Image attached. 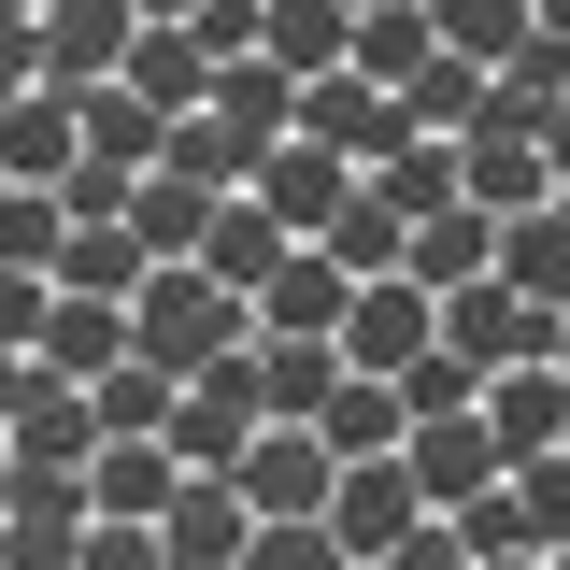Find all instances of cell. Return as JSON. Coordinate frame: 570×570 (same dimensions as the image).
<instances>
[{
  "label": "cell",
  "mask_w": 570,
  "mask_h": 570,
  "mask_svg": "<svg viewBox=\"0 0 570 570\" xmlns=\"http://www.w3.org/2000/svg\"><path fill=\"white\" fill-rule=\"evenodd\" d=\"M257 343V299H243V285H214L200 257H186V272H157L129 299V356H157V371H171V385H200L214 356H243Z\"/></svg>",
  "instance_id": "cell-1"
},
{
  "label": "cell",
  "mask_w": 570,
  "mask_h": 570,
  "mask_svg": "<svg viewBox=\"0 0 570 570\" xmlns=\"http://www.w3.org/2000/svg\"><path fill=\"white\" fill-rule=\"evenodd\" d=\"M257 428H272V371H257V343H243V356H214L200 385L171 400V456H186V471H243Z\"/></svg>",
  "instance_id": "cell-2"
},
{
  "label": "cell",
  "mask_w": 570,
  "mask_h": 570,
  "mask_svg": "<svg viewBox=\"0 0 570 570\" xmlns=\"http://www.w3.org/2000/svg\"><path fill=\"white\" fill-rule=\"evenodd\" d=\"M414 528H442L414 471H400V456H343V485H328V542H343L356 570H385L400 542H414Z\"/></svg>",
  "instance_id": "cell-3"
},
{
  "label": "cell",
  "mask_w": 570,
  "mask_h": 570,
  "mask_svg": "<svg viewBox=\"0 0 570 570\" xmlns=\"http://www.w3.org/2000/svg\"><path fill=\"white\" fill-rule=\"evenodd\" d=\"M100 442H115V428H100V400H86V385H58V371L29 356V400H14V471H29V485H86V471H100Z\"/></svg>",
  "instance_id": "cell-4"
},
{
  "label": "cell",
  "mask_w": 570,
  "mask_h": 570,
  "mask_svg": "<svg viewBox=\"0 0 570 570\" xmlns=\"http://www.w3.org/2000/svg\"><path fill=\"white\" fill-rule=\"evenodd\" d=\"M557 328H570V314H542V299H513V285H456V299H442V343H456V356H471V371H485V385H499V371H542V356H557Z\"/></svg>",
  "instance_id": "cell-5"
},
{
  "label": "cell",
  "mask_w": 570,
  "mask_h": 570,
  "mask_svg": "<svg viewBox=\"0 0 570 570\" xmlns=\"http://www.w3.org/2000/svg\"><path fill=\"white\" fill-rule=\"evenodd\" d=\"M299 142H328V157H356V171H385V157L414 142V115H400V86H371V71H314V86H299Z\"/></svg>",
  "instance_id": "cell-6"
},
{
  "label": "cell",
  "mask_w": 570,
  "mask_h": 570,
  "mask_svg": "<svg viewBox=\"0 0 570 570\" xmlns=\"http://www.w3.org/2000/svg\"><path fill=\"white\" fill-rule=\"evenodd\" d=\"M228 485H243V513H257V528H285V513H328L343 456H328V428H257Z\"/></svg>",
  "instance_id": "cell-7"
},
{
  "label": "cell",
  "mask_w": 570,
  "mask_h": 570,
  "mask_svg": "<svg viewBox=\"0 0 570 570\" xmlns=\"http://www.w3.org/2000/svg\"><path fill=\"white\" fill-rule=\"evenodd\" d=\"M29 43H43V86H71V100H86V86H115V71H129L142 0H43V29H29Z\"/></svg>",
  "instance_id": "cell-8"
},
{
  "label": "cell",
  "mask_w": 570,
  "mask_h": 570,
  "mask_svg": "<svg viewBox=\"0 0 570 570\" xmlns=\"http://www.w3.org/2000/svg\"><path fill=\"white\" fill-rule=\"evenodd\" d=\"M428 343H442V299H428L414 272L356 285V314H343V371H371V385H400V371H414Z\"/></svg>",
  "instance_id": "cell-9"
},
{
  "label": "cell",
  "mask_w": 570,
  "mask_h": 570,
  "mask_svg": "<svg viewBox=\"0 0 570 570\" xmlns=\"http://www.w3.org/2000/svg\"><path fill=\"white\" fill-rule=\"evenodd\" d=\"M400 471L428 485V513H471V499H485L499 471H513V456H499L485 400H471V414H414V442H400Z\"/></svg>",
  "instance_id": "cell-10"
},
{
  "label": "cell",
  "mask_w": 570,
  "mask_h": 570,
  "mask_svg": "<svg viewBox=\"0 0 570 570\" xmlns=\"http://www.w3.org/2000/svg\"><path fill=\"white\" fill-rule=\"evenodd\" d=\"M343 314H356V272L328 243H299V257L257 285V343H343Z\"/></svg>",
  "instance_id": "cell-11"
},
{
  "label": "cell",
  "mask_w": 570,
  "mask_h": 570,
  "mask_svg": "<svg viewBox=\"0 0 570 570\" xmlns=\"http://www.w3.org/2000/svg\"><path fill=\"white\" fill-rule=\"evenodd\" d=\"M356 186H371V171H356V157H328V142H272V171H257V200L285 214V243H328Z\"/></svg>",
  "instance_id": "cell-12"
},
{
  "label": "cell",
  "mask_w": 570,
  "mask_h": 570,
  "mask_svg": "<svg viewBox=\"0 0 570 570\" xmlns=\"http://www.w3.org/2000/svg\"><path fill=\"white\" fill-rule=\"evenodd\" d=\"M86 528H100L86 485H14L0 499V570H86Z\"/></svg>",
  "instance_id": "cell-13"
},
{
  "label": "cell",
  "mask_w": 570,
  "mask_h": 570,
  "mask_svg": "<svg viewBox=\"0 0 570 570\" xmlns=\"http://www.w3.org/2000/svg\"><path fill=\"white\" fill-rule=\"evenodd\" d=\"M71 157H86V100H71V86H29V100L0 115V171H14V186H71Z\"/></svg>",
  "instance_id": "cell-14"
},
{
  "label": "cell",
  "mask_w": 570,
  "mask_h": 570,
  "mask_svg": "<svg viewBox=\"0 0 570 570\" xmlns=\"http://www.w3.org/2000/svg\"><path fill=\"white\" fill-rule=\"evenodd\" d=\"M214 214H228L214 186H186V171H142V186H129V243L157 257V272H186V257L214 243Z\"/></svg>",
  "instance_id": "cell-15"
},
{
  "label": "cell",
  "mask_w": 570,
  "mask_h": 570,
  "mask_svg": "<svg viewBox=\"0 0 570 570\" xmlns=\"http://www.w3.org/2000/svg\"><path fill=\"white\" fill-rule=\"evenodd\" d=\"M485 428H499V456H570V371L557 356H542V371H499Z\"/></svg>",
  "instance_id": "cell-16"
},
{
  "label": "cell",
  "mask_w": 570,
  "mask_h": 570,
  "mask_svg": "<svg viewBox=\"0 0 570 570\" xmlns=\"http://www.w3.org/2000/svg\"><path fill=\"white\" fill-rule=\"evenodd\" d=\"M43 371H58V385L129 371V299H71V285H58V314H43Z\"/></svg>",
  "instance_id": "cell-17"
},
{
  "label": "cell",
  "mask_w": 570,
  "mask_h": 570,
  "mask_svg": "<svg viewBox=\"0 0 570 570\" xmlns=\"http://www.w3.org/2000/svg\"><path fill=\"white\" fill-rule=\"evenodd\" d=\"M171 485H186V456H171V442H100V471H86V499H100L115 528H157Z\"/></svg>",
  "instance_id": "cell-18"
},
{
  "label": "cell",
  "mask_w": 570,
  "mask_h": 570,
  "mask_svg": "<svg viewBox=\"0 0 570 570\" xmlns=\"http://www.w3.org/2000/svg\"><path fill=\"white\" fill-rule=\"evenodd\" d=\"M285 257H299V243H285V214L257 200V186H243V200L214 214V243H200V272H214V285H243V299H257V285L285 272Z\"/></svg>",
  "instance_id": "cell-19"
},
{
  "label": "cell",
  "mask_w": 570,
  "mask_h": 570,
  "mask_svg": "<svg viewBox=\"0 0 570 570\" xmlns=\"http://www.w3.org/2000/svg\"><path fill=\"white\" fill-rule=\"evenodd\" d=\"M485 272H499V214L485 200H456V214L414 228V285H428V299H456V285H485Z\"/></svg>",
  "instance_id": "cell-20"
},
{
  "label": "cell",
  "mask_w": 570,
  "mask_h": 570,
  "mask_svg": "<svg viewBox=\"0 0 570 570\" xmlns=\"http://www.w3.org/2000/svg\"><path fill=\"white\" fill-rule=\"evenodd\" d=\"M86 157H100V171H157V157H171V115H157L142 86H86Z\"/></svg>",
  "instance_id": "cell-21"
},
{
  "label": "cell",
  "mask_w": 570,
  "mask_h": 570,
  "mask_svg": "<svg viewBox=\"0 0 570 570\" xmlns=\"http://www.w3.org/2000/svg\"><path fill=\"white\" fill-rule=\"evenodd\" d=\"M200 115H228V129H257V142H299V71L285 58H228Z\"/></svg>",
  "instance_id": "cell-22"
},
{
  "label": "cell",
  "mask_w": 570,
  "mask_h": 570,
  "mask_svg": "<svg viewBox=\"0 0 570 570\" xmlns=\"http://www.w3.org/2000/svg\"><path fill=\"white\" fill-rule=\"evenodd\" d=\"M328 257H343L356 285H385V272H414V214L385 200V186H356V200H343V228H328Z\"/></svg>",
  "instance_id": "cell-23"
},
{
  "label": "cell",
  "mask_w": 570,
  "mask_h": 570,
  "mask_svg": "<svg viewBox=\"0 0 570 570\" xmlns=\"http://www.w3.org/2000/svg\"><path fill=\"white\" fill-rule=\"evenodd\" d=\"M499 285L542 299V314H570V214H513L499 228Z\"/></svg>",
  "instance_id": "cell-24"
},
{
  "label": "cell",
  "mask_w": 570,
  "mask_h": 570,
  "mask_svg": "<svg viewBox=\"0 0 570 570\" xmlns=\"http://www.w3.org/2000/svg\"><path fill=\"white\" fill-rule=\"evenodd\" d=\"M328 456H400V442H414V400H400V385H371V371H343V400H328Z\"/></svg>",
  "instance_id": "cell-25"
},
{
  "label": "cell",
  "mask_w": 570,
  "mask_h": 570,
  "mask_svg": "<svg viewBox=\"0 0 570 570\" xmlns=\"http://www.w3.org/2000/svg\"><path fill=\"white\" fill-rule=\"evenodd\" d=\"M58 285H71V299H142L157 257L129 243V214H115V228H71V243H58Z\"/></svg>",
  "instance_id": "cell-26"
},
{
  "label": "cell",
  "mask_w": 570,
  "mask_h": 570,
  "mask_svg": "<svg viewBox=\"0 0 570 570\" xmlns=\"http://www.w3.org/2000/svg\"><path fill=\"white\" fill-rule=\"evenodd\" d=\"M428 58H442V29H428V0H385V14H356V58H343V71H371V86H414Z\"/></svg>",
  "instance_id": "cell-27"
},
{
  "label": "cell",
  "mask_w": 570,
  "mask_h": 570,
  "mask_svg": "<svg viewBox=\"0 0 570 570\" xmlns=\"http://www.w3.org/2000/svg\"><path fill=\"white\" fill-rule=\"evenodd\" d=\"M115 86H142L157 115H200V100H214V58H200V43H186V29H142V43H129V71H115Z\"/></svg>",
  "instance_id": "cell-28"
},
{
  "label": "cell",
  "mask_w": 570,
  "mask_h": 570,
  "mask_svg": "<svg viewBox=\"0 0 570 570\" xmlns=\"http://www.w3.org/2000/svg\"><path fill=\"white\" fill-rule=\"evenodd\" d=\"M257 371H272V428H314L343 400V343H257Z\"/></svg>",
  "instance_id": "cell-29"
},
{
  "label": "cell",
  "mask_w": 570,
  "mask_h": 570,
  "mask_svg": "<svg viewBox=\"0 0 570 570\" xmlns=\"http://www.w3.org/2000/svg\"><path fill=\"white\" fill-rule=\"evenodd\" d=\"M58 243H71L58 186H0V272H43V285H58Z\"/></svg>",
  "instance_id": "cell-30"
},
{
  "label": "cell",
  "mask_w": 570,
  "mask_h": 570,
  "mask_svg": "<svg viewBox=\"0 0 570 570\" xmlns=\"http://www.w3.org/2000/svg\"><path fill=\"white\" fill-rule=\"evenodd\" d=\"M86 400H100V428H115V442H171V400H186V385H171L157 356H129V371H100Z\"/></svg>",
  "instance_id": "cell-31"
},
{
  "label": "cell",
  "mask_w": 570,
  "mask_h": 570,
  "mask_svg": "<svg viewBox=\"0 0 570 570\" xmlns=\"http://www.w3.org/2000/svg\"><path fill=\"white\" fill-rule=\"evenodd\" d=\"M485 86H499L485 58H428L414 86H400V115H414L428 142H456V129H471V115H485Z\"/></svg>",
  "instance_id": "cell-32"
},
{
  "label": "cell",
  "mask_w": 570,
  "mask_h": 570,
  "mask_svg": "<svg viewBox=\"0 0 570 570\" xmlns=\"http://www.w3.org/2000/svg\"><path fill=\"white\" fill-rule=\"evenodd\" d=\"M272 58L299 71V86L343 71V58H356V14H343V0H272Z\"/></svg>",
  "instance_id": "cell-33"
},
{
  "label": "cell",
  "mask_w": 570,
  "mask_h": 570,
  "mask_svg": "<svg viewBox=\"0 0 570 570\" xmlns=\"http://www.w3.org/2000/svg\"><path fill=\"white\" fill-rule=\"evenodd\" d=\"M428 29H442V58H485V71H499L542 14H528V0H428Z\"/></svg>",
  "instance_id": "cell-34"
},
{
  "label": "cell",
  "mask_w": 570,
  "mask_h": 570,
  "mask_svg": "<svg viewBox=\"0 0 570 570\" xmlns=\"http://www.w3.org/2000/svg\"><path fill=\"white\" fill-rule=\"evenodd\" d=\"M371 186H385V200H400V214H414V228H428V214H456V200H471V186H456V142H400V157H385V171H371Z\"/></svg>",
  "instance_id": "cell-35"
},
{
  "label": "cell",
  "mask_w": 570,
  "mask_h": 570,
  "mask_svg": "<svg viewBox=\"0 0 570 570\" xmlns=\"http://www.w3.org/2000/svg\"><path fill=\"white\" fill-rule=\"evenodd\" d=\"M186 43H200L214 71H228V58H272V0H200V14H186Z\"/></svg>",
  "instance_id": "cell-36"
},
{
  "label": "cell",
  "mask_w": 570,
  "mask_h": 570,
  "mask_svg": "<svg viewBox=\"0 0 570 570\" xmlns=\"http://www.w3.org/2000/svg\"><path fill=\"white\" fill-rule=\"evenodd\" d=\"M243 570H356V557L328 542V513H285V528H257V542H243Z\"/></svg>",
  "instance_id": "cell-37"
},
{
  "label": "cell",
  "mask_w": 570,
  "mask_h": 570,
  "mask_svg": "<svg viewBox=\"0 0 570 570\" xmlns=\"http://www.w3.org/2000/svg\"><path fill=\"white\" fill-rule=\"evenodd\" d=\"M43 314H58V285H43V272H0V343H14V356H43Z\"/></svg>",
  "instance_id": "cell-38"
},
{
  "label": "cell",
  "mask_w": 570,
  "mask_h": 570,
  "mask_svg": "<svg viewBox=\"0 0 570 570\" xmlns=\"http://www.w3.org/2000/svg\"><path fill=\"white\" fill-rule=\"evenodd\" d=\"M86 570H171V542H157V528H115V513H100V528H86Z\"/></svg>",
  "instance_id": "cell-39"
},
{
  "label": "cell",
  "mask_w": 570,
  "mask_h": 570,
  "mask_svg": "<svg viewBox=\"0 0 570 570\" xmlns=\"http://www.w3.org/2000/svg\"><path fill=\"white\" fill-rule=\"evenodd\" d=\"M385 570H485V557H471L456 528H414V542H400V557H385Z\"/></svg>",
  "instance_id": "cell-40"
},
{
  "label": "cell",
  "mask_w": 570,
  "mask_h": 570,
  "mask_svg": "<svg viewBox=\"0 0 570 570\" xmlns=\"http://www.w3.org/2000/svg\"><path fill=\"white\" fill-rule=\"evenodd\" d=\"M29 86H43V43H29V29H14V43H0V115H14V100H29Z\"/></svg>",
  "instance_id": "cell-41"
},
{
  "label": "cell",
  "mask_w": 570,
  "mask_h": 570,
  "mask_svg": "<svg viewBox=\"0 0 570 570\" xmlns=\"http://www.w3.org/2000/svg\"><path fill=\"white\" fill-rule=\"evenodd\" d=\"M14 400H29V356H14V343H0V428H14Z\"/></svg>",
  "instance_id": "cell-42"
},
{
  "label": "cell",
  "mask_w": 570,
  "mask_h": 570,
  "mask_svg": "<svg viewBox=\"0 0 570 570\" xmlns=\"http://www.w3.org/2000/svg\"><path fill=\"white\" fill-rule=\"evenodd\" d=\"M542 157H557V186H570V100H557V115H542Z\"/></svg>",
  "instance_id": "cell-43"
},
{
  "label": "cell",
  "mask_w": 570,
  "mask_h": 570,
  "mask_svg": "<svg viewBox=\"0 0 570 570\" xmlns=\"http://www.w3.org/2000/svg\"><path fill=\"white\" fill-rule=\"evenodd\" d=\"M14 485H29V471H14V428H0V499H14Z\"/></svg>",
  "instance_id": "cell-44"
},
{
  "label": "cell",
  "mask_w": 570,
  "mask_h": 570,
  "mask_svg": "<svg viewBox=\"0 0 570 570\" xmlns=\"http://www.w3.org/2000/svg\"><path fill=\"white\" fill-rule=\"evenodd\" d=\"M528 14H542V29H557V43H570V0H528Z\"/></svg>",
  "instance_id": "cell-45"
},
{
  "label": "cell",
  "mask_w": 570,
  "mask_h": 570,
  "mask_svg": "<svg viewBox=\"0 0 570 570\" xmlns=\"http://www.w3.org/2000/svg\"><path fill=\"white\" fill-rule=\"evenodd\" d=\"M485 570H542V557H485Z\"/></svg>",
  "instance_id": "cell-46"
},
{
  "label": "cell",
  "mask_w": 570,
  "mask_h": 570,
  "mask_svg": "<svg viewBox=\"0 0 570 570\" xmlns=\"http://www.w3.org/2000/svg\"><path fill=\"white\" fill-rule=\"evenodd\" d=\"M343 14H385V0H343Z\"/></svg>",
  "instance_id": "cell-47"
},
{
  "label": "cell",
  "mask_w": 570,
  "mask_h": 570,
  "mask_svg": "<svg viewBox=\"0 0 570 570\" xmlns=\"http://www.w3.org/2000/svg\"><path fill=\"white\" fill-rule=\"evenodd\" d=\"M557 371H570V328H557Z\"/></svg>",
  "instance_id": "cell-48"
},
{
  "label": "cell",
  "mask_w": 570,
  "mask_h": 570,
  "mask_svg": "<svg viewBox=\"0 0 570 570\" xmlns=\"http://www.w3.org/2000/svg\"><path fill=\"white\" fill-rule=\"evenodd\" d=\"M557 214H570V186H557Z\"/></svg>",
  "instance_id": "cell-49"
},
{
  "label": "cell",
  "mask_w": 570,
  "mask_h": 570,
  "mask_svg": "<svg viewBox=\"0 0 570 570\" xmlns=\"http://www.w3.org/2000/svg\"><path fill=\"white\" fill-rule=\"evenodd\" d=\"M542 570H570V557H542Z\"/></svg>",
  "instance_id": "cell-50"
},
{
  "label": "cell",
  "mask_w": 570,
  "mask_h": 570,
  "mask_svg": "<svg viewBox=\"0 0 570 570\" xmlns=\"http://www.w3.org/2000/svg\"><path fill=\"white\" fill-rule=\"evenodd\" d=\"M0 186H14V171H0Z\"/></svg>",
  "instance_id": "cell-51"
}]
</instances>
